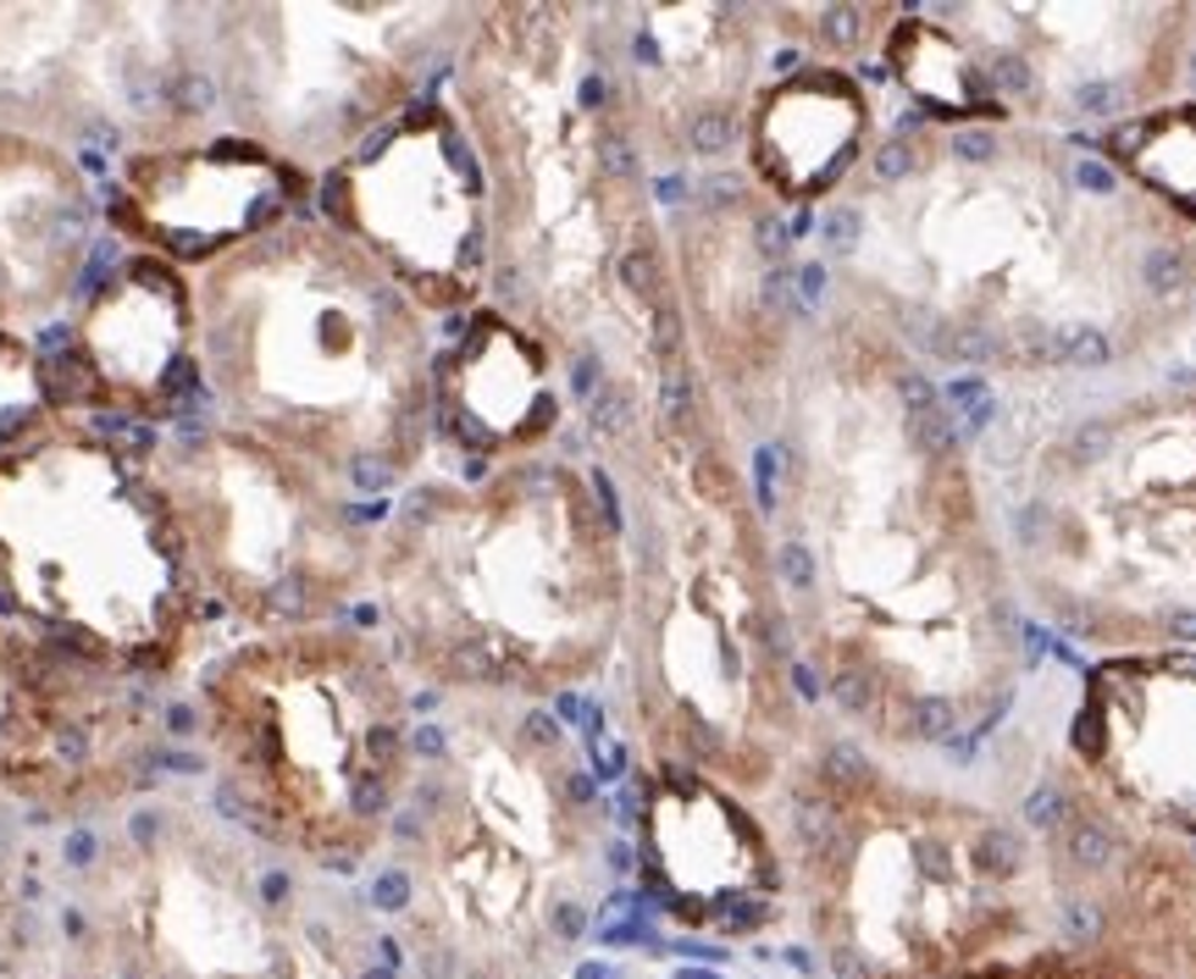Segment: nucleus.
Segmentation results:
<instances>
[{"instance_id": "obj_1", "label": "nucleus", "mask_w": 1196, "mask_h": 979, "mask_svg": "<svg viewBox=\"0 0 1196 979\" xmlns=\"http://www.w3.org/2000/svg\"><path fill=\"white\" fill-rule=\"evenodd\" d=\"M194 316L205 415L360 499L405 476L433 426L422 310L316 205L194 272Z\"/></svg>"}, {"instance_id": "obj_2", "label": "nucleus", "mask_w": 1196, "mask_h": 979, "mask_svg": "<svg viewBox=\"0 0 1196 979\" xmlns=\"http://www.w3.org/2000/svg\"><path fill=\"white\" fill-rule=\"evenodd\" d=\"M621 510L604 476L521 465L483 493L416 487L371 549L393 648L444 687H560L615 637Z\"/></svg>"}, {"instance_id": "obj_3", "label": "nucleus", "mask_w": 1196, "mask_h": 979, "mask_svg": "<svg viewBox=\"0 0 1196 979\" xmlns=\"http://www.w3.org/2000/svg\"><path fill=\"white\" fill-rule=\"evenodd\" d=\"M211 802L266 852L349 874L405 802L411 703L360 626L255 631L194 670Z\"/></svg>"}, {"instance_id": "obj_4", "label": "nucleus", "mask_w": 1196, "mask_h": 979, "mask_svg": "<svg viewBox=\"0 0 1196 979\" xmlns=\"http://www.w3.org/2000/svg\"><path fill=\"white\" fill-rule=\"evenodd\" d=\"M0 609L134 681L205 664L216 609L139 432L51 415L0 448Z\"/></svg>"}, {"instance_id": "obj_5", "label": "nucleus", "mask_w": 1196, "mask_h": 979, "mask_svg": "<svg viewBox=\"0 0 1196 979\" xmlns=\"http://www.w3.org/2000/svg\"><path fill=\"white\" fill-rule=\"evenodd\" d=\"M139 448L216 620L244 637L332 626L371 582L366 504L321 465L216 415L139 432Z\"/></svg>"}, {"instance_id": "obj_6", "label": "nucleus", "mask_w": 1196, "mask_h": 979, "mask_svg": "<svg viewBox=\"0 0 1196 979\" xmlns=\"http://www.w3.org/2000/svg\"><path fill=\"white\" fill-rule=\"evenodd\" d=\"M416 7H205V67L227 134L321 178L399 117L416 56L388 34Z\"/></svg>"}, {"instance_id": "obj_7", "label": "nucleus", "mask_w": 1196, "mask_h": 979, "mask_svg": "<svg viewBox=\"0 0 1196 979\" xmlns=\"http://www.w3.org/2000/svg\"><path fill=\"white\" fill-rule=\"evenodd\" d=\"M123 902L128 968L117 979H266L294 880L216 802L156 797L128 808L106 852H73Z\"/></svg>"}, {"instance_id": "obj_8", "label": "nucleus", "mask_w": 1196, "mask_h": 979, "mask_svg": "<svg viewBox=\"0 0 1196 979\" xmlns=\"http://www.w3.org/2000/svg\"><path fill=\"white\" fill-rule=\"evenodd\" d=\"M488 172L438 100H416L316 178V216L416 310H449L488 277Z\"/></svg>"}, {"instance_id": "obj_9", "label": "nucleus", "mask_w": 1196, "mask_h": 979, "mask_svg": "<svg viewBox=\"0 0 1196 979\" xmlns=\"http://www.w3.org/2000/svg\"><path fill=\"white\" fill-rule=\"evenodd\" d=\"M310 205V172L227 128L123 156L100 200L112 233L128 249L161 255L183 272H205Z\"/></svg>"}, {"instance_id": "obj_10", "label": "nucleus", "mask_w": 1196, "mask_h": 979, "mask_svg": "<svg viewBox=\"0 0 1196 979\" xmlns=\"http://www.w3.org/2000/svg\"><path fill=\"white\" fill-rule=\"evenodd\" d=\"M51 409H100L134 432H161L205 415L194 272L128 249L84 283Z\"/></svg>"}, {"instance_id": "obj_11", "label": "nucleus", "mask_w": 1196, "mask_h": 979, "mask_svg": "<svg viewBox=\"0 0 1196 979\" xmlns=\"http://www.w3.org/2000/svg\"><path fill=\"white\" fill-rule=\"evenodd\" d=\"M100 200L51 139L0 134V338L12 316H45L84 294V260Z\"/></svg>"}, {"instance_id": "obj_12", "label": "nucleus", "mask_w": 1196, "mask_h": 979, "mask_svg": "<svg viewBox=\"0 0 1196 979\" xmlns=\"http://www.w3.org/2000/svg\"><path fill=\"white\" fill-rule=\"evenodd\" d=\"M455 354L433 371V415L449 443L472 459H494L527 426H549L554 404L543 393V354L505 327V316H477L455 332Z\"/></svg>"}, {"instance_id": "obj_13", "label": "nucleus", "mask_w": 1196, "mask_h": 979, "mask_svg": "<svg viewBox=\"0 0 1196 979\" xmlns=\"http://www.w3.org/2000/svg\"><path fill=\"white\" fill-rule=\"evenodd\" d=\"M848 100L854 95H843L837 84H821V78L781 84L753 117V167H759V178H770L781 194L821 189L837 172V161L848 150V134H854Z\"/></svg>"}, {"instance_id": "obj_14", "label": "nucleus", "mask_w": 1196, "mask_h": 979, "mask_svg": "<svg viewBox=\"0 0 1196 979\" xmlns=\"http://www.w3.org/2000/svg\"><path fill=\"white\" fill-rule=\"evenodd\" d=\"M909 432H914V443H920L925 454H948V448H959V426H953V409H948L942 398L914 404V409H909Z\"/></svg>"}, {"instance_id": "obj_15", "label": "nucleus", "mask_w": 1196, "mask_h": 979, "mask_svg": "<svg viewBox=\"0 0 1196 979\" xmlns=\"http://www.w3.org/2000/svg\"><path fill=\"white\" fill-rule=\"evenodd\" d=\"M832 698H837V709L854 714V720H876V714H881V687H876L870 670H837V675H832Z\"/></svg>"}, {"instance_id": "obj_16", "label": "nucleus", "mask_w": 1196, "mask_h": 979, "mask_svg": "<svg viewBox=\"0 0 1196 979\" xmlns=\"http://www.w3.org/2000/svg\"><path fill=\"white\" fill-rule=\"evenodd\" d=\"M975 863H981L986 874H1014V869L1025 863V841H1019L1008 824H986V830H981V847H975Z\"/></svg>"}, {"instance_id": "obj_17", "label": "nucleus", "mask_w": 1196, "mask_h": 979, "mask_svg": "<svg viewBox=\"0 0 1196 979\" xmlns=\"http://www.w3.org/2000/svg\"><path fill=\"white\" fill-rule=\"evenodd\" d=\"M1063 365H1075V371H1102L1108 360H1113V343L1097 332V327H1075V332H1063V354H1058Z\"/></svg>"}, {"instance_id": "obj_18", "label": "nucleus", "mask_w": 1196, "mask_h": 979, "mask_svg": "<svg viewBox=\"0 0 1196 979\" xmlns=\"http://www.w3.org/2000/svg\"><path fill=\"white\" fill-rule=\"evenodd\" d=\"M821 780H826V786H837V791H859V786L870 780V764H865V753H859V747L837 742V747H826Z\"/></svg>"}, {"instance_id": "obj_19", "label": "nucleus", "mask_w": 1196, "mask_h": 979, "mask_svg": "<svg viewBox=\"0 0 1196 979\" xmlns=\"http://www.w3.org/2000/svg\"><path fill=\"white\" fill-rule=\"evenodd\" d=\"M1141 272H1146V283H1152L1157 294H1174V288L1185 283L1190 260H1185V249H1179V244H1152V249H1146V260H1141Z\"/></svg>"}, {"instance_id": "obj_20", "label": "nucleus", "mask_w": 1196, "mask_h": 979, "mask_svg": "<svg viewBox=\"0 0 1196 979\" xmlns=\"http://www.w3.org/2000/svg\"><path fill=\"white\" fill-rule=\"evenodd\" d=\"M997 354V338L981 327V321H959L953 332H948V360L953 365H981V360H992Z\"/></svg>"}, {"instance_id": "obj_21", "label": "nucleus", "mask_w": 1196, "mask_h": 979, "mask_svg": "<svg viewBox=\"0 0 1196 979\" xmlns=\"http://www.w3.org/2000/svg\"><path fill=\"white\" fill-rule=\"evenodd\" d=\"M1058 354H1063V332H1052L1047 321L1019 327V360L1025 365H1058Z\"/></svg>"}, {"instance_id": "obj_22", "label": "nucleus", "mask_w": 1196, "mask_h": 979, "mask_svg": "<svg viewBox=\"0 0 1196 979\" xmlns=\"http://www.w3.org/2000/svg\"><path fill=\"white\" fill-rule=\"evenodd\" d=\"M1113 858V841H1108V830H1097V824H1069V863L1075 869H1102Z\"/></svg>"}, {"instance_id": "obj_23", "label": "nucleus", "mask_w": 1196, "mask_h": 979, "mask_svg": "<svg viewBox=\"0 0 1196 979\" xmlns=\"http://www.w3.org/2000/svg\"><path fill=\"white\" fill-rule=\"evenodd\" d=\"M1080 465H1091V459H1102V454H1113V426L1108 421H1086V426H1075L1069 432V443H1063Z\"/></svg>"}, {"instance_id": "obj_24", "label": "nucleus", "mask_w": 1196, "mask_h": 979, "mask_svg": "<svg viewBox=\"0 0 1196 979\" xmlns=\"http://www.w3.org/2000/svg\"><path fill=\"white\" fill-rule=\"evenodd\" d=\"M953 731H959V720H953V703H942V698H920V703H914V736L948 742Z\"/></svg>"}, {"instance_id": "obj_25", "label": "nucleus", "mask_w": 1196, "mask_h": 979, "mask_svg": "<svg viewBox=\"0 0 1196 979\" xmlns=\"http://www.w3.org/2000/svg\"><path fill=\"white\" fill-rule=\"evenodd\" d=\"M1063 791L1058 786H1041V791H1030V802H1025V819L1036 824V830H1058L1063 824Z\"/></svg>"}, {"instance_id": "obj_26", "label": "nucleus", "mask_w": 1196, "mask_h": 979, "mask_svg": "<svg viewBox=\"0 0 1196 979\" xmlns=\"http://www.w3.org/2000/svg\"><path fill=\"white\" fill-rule=\"evenodd\" d=\"M909 172H914V145H909V139H892V145L876 150V178L898 183V178H909Z\"/></svg>"}, {"instance_id": "obj_27", "label": "nucleus", "mask_w": 1196, "mask_h": 979, "mask_svg": "<svg viewBox=\"0 0 1196 979\" xmlns=\"http://www.w3.org/2000/svg\"><path fill=\"white\" fill-rule=\"evenodd\" d=\"M948 398L964 404V421H970V426H986V421H992V393H986V387H975V382H953Z\"/></svg>"}, {"instance_id": "obj_28", "label": "nucleus", "mask_w": 1196, "mask_h": 979, "mask_svg": "<svg viewBox=\"0 0 1196 979\" xmlns=\"http://www.w3.org/2000/svg\"><path fill=\"white\" fill-rule=\"evenodd\" d=\"M992 84H997L1003 95H1025V89H1030V67H1025L1019 56H992Z\"/></svg>"}, {"instance_id": "obj_29", "label": "nucleus", "mask_w": 1196, "mask_h": 979, "mask_svg": "<svg viewBox=\"0 0 1196 979\" xmlns=\"http://www.w3.org/2000/svg\"><path fill=\"white\" fill-rule=\"evenodd\" d=\"M1097 924H1102V918H1097V907H1091L1086 896H1069V902H1063V929H1069V940H1091Z\"/></svg>"}, {"instance_id": "obj_30", "label": "nucleus", "mask_w": 1196, "mask_h": 979, "mask_svg": "<svg viewBox=\"0 0 1196 979\" xmlns=\"http://www.w3.org/2000/svg\"><path fill=\"white\" fill-rule=\"evenodd\" d=\"M1052 609H1058V620H1063L1069 631H1080V637H1097V615H1091L1080 598H1058Z\"/></svg>"}, {"instance_id": "obj_31", "label": "nucleus", "mask_w": 1196, "mask_h": 979, "mask_svg": "<svg viewBox=\"0 0 1196 979\" xmlns=\"http://www.w3.org/2000/svg\"><path fill=\"white\" fill-rule=\"evenodd\" d=\"M832 973H837V979H876L859 946H837V951H832Z\"/></svg>"}, {"instance_id": "obj_32", "label": "nucleus", "mask_w": 1196, "mask_h": 979, "mask_svg": "<svg viewBox=\"0 0 1196 979\" xmlns=\"http://www.w3.org/2000/svg\"><path fill=\"white\" fill-rule=\"evenodd\" d=\"M826 34H832V45H854V40H859V12L832 7V12H826Z\"/></svg>"}, {"instance_id": "obj_33", "label": "nucleus", "mask_w": 1196, "mask_h": 979, "mask_svg": "<svg viewBox=\"0 0 1196 979\" xmlns=\"http://www.w3.org/2000/svg\"><path fill=\"white\" fill-rule=\"evenodd\" d=\"M1113 100H1119V95H1113L1108 84H1091V89H1080V100H1075V106H1080L1086 117H1102V111H1113Z\"/></svg>"}, {"instance_id": "obj_34", "label": "nucleus", "mask_w": 1196, "mask_h": 979, "mask_svg": "<svg viewBox=\"0 0 1196 979\" xmlns=\"http://www.w3.org/2000/svg\"><path fill=\"white\" fill-rule=\"evenodd\" d=\"M1075 183H1086L1091 194H1102V189H1113V172L1097 167V161H1080V167H1075Z\"/></svg>"}, {"instance_id": "obj_35", "label": "nucleus", "mask_w": 1196, "mask_h": 979, "mask_svg": "<svg viewBox=\"0 0 1196 979\" xmlns=\"http://www.w3.org/2000/svg\"><path fill=\"white\" fill-rule=\"evenodd\" d=\"M959 156L964 161H986L992 156V134H959Z\"/></svg>"}, {"instance_id": "obj_36", "label": "nucleus", "mask_w": 1196, "mask_h": 979, "mask_svg": "<svg viewBox=\"0 0 1196 979\" xmlns=\"http://www.w3.org/2000/svg\"><path fill=\"white\" fill-rule=\"evenodd\" d=\"M1168 631L1185 637V642H1196V615H1168Z\"/></svg>"}, {"instance_id": "obj_37", "label": "nucleus", "mask_w": 1196, "mask_h": 979, "mask_svg": "<svg viewBox=\"0 0 1196 979\" xmlns=\"http://www.w3.org/2000/svg\"><path fill=\"white\" fill-rule=\"evenodd\" d=\"M1190 78H1196V62H1190Z\"/></svg>"}]
</instances>
